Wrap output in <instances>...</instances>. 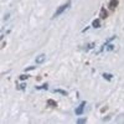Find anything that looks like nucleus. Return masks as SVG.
<instances>
[{"instance_id": "1", "label": "nucleus", "mask_w": 124, "mask_h": 124, "mask_svg": "<svg viewBox=\"0 0 124 124\" xmlns=\"http://www.w3.org/2000/svg\"><path fill=\"white\" fill-rule=\"evenodd\" d=\"M70 2H68V3H65V4H63V5L60 6V7H58V9H56V12L55 13V14H54L53 17H54V18H55V17H56L57 16H58L61 15L65 11H66L67 9L69 8L70 7Z\"/></svg>"}, {"instance_id": "14", "label": "nucleus", "mask_w": 124, "mask_h": 124, "mask_svg": "<svg viewBox=\"0 0 124 124\" xmlns=\"http://www.w3.org/2000/svg\"><path fill=\"white\" fill-rule=\"evenodd\" d=\"M114 45H112V44H108V45H107V51H112L114 50Z\"/></svg>"}, {"instance_id": "6", "label": "nucleus", "mask_w": 124, "mask_h": 124, "mask_svg": "<svg viewBox=\"0 0 124 124\" xmlns=\"http://www.w3.org/2000/svg\"><path fill=\"white\" fill-rule=\"evenodd\" d=\"M46 102H47V105H48V106H50V107H58V104H57V102H56L55 101L53 100V99H52L47 100Z\"/></svg>"}, {"instance_id": "5", "label": "nucleus", "mask_w": 124, "mask_h": 124, "mask_svg": "<svg viewBox=\"0 0 124 124\" xmlns=\"http://www.w3.org/2000/svg\"><path fill=\"white\" fill-rule=\"evenodd\" d=\"M108 14L107 11V10L104 8L102 7V8L101 9L100 13H99V16H100V17H101L102 19H106L108 17Z\"/></svg>"}, {"instance_id": "3", "label": "nucleus", "mask_w": 124, "mask_h": 124, "mask_svg": "<svg viewBox=\"0 0 124 124\" xmlns=\"http://www.w3.org/2000/svg\"><path fill=\"white\" fill-rule=\"evenodd\" d=\"M46 59V55L44 54H42L40 55H38L35 58V62L38 64H41L44 63V61Z\"/></svg>"}, {"instance_id": "7", "label": "nucleus", "mask_w": 124, "mask_h": 124, "mask_svg": "<svg viewBox=\"0 0 124 124\" xmlns=\"http://www.w3.org/2000/svg\"><path fill=\"white\" fill-rule=\"evenodd\" d=\"M116 35H114V36H113V37H110V38H109V39H107V40H106V42H105L104 44H103L102 46H101V49L100 52H99V53L102 52V51H103V50H104V46H106V45H107L108 44H109V43H110V42H112V41L113 40H114L115 39H116Z\"/></svg>"}, {"instance_id": "13", "label": "nucleus", "mask_w": 124, "mask_h": 124, "mask_svg": "<svg viewBox=\"0 0 124 124\" xmlns=\"http://www.w3.org/2000/svg\"><path fill=\"white\" fill-rule=\"evenodd\" d=\"M29 78V76H28V75H22L19 76V79L21 81H24L28 79Z\"/></svg>"}, {"instance_id": "2", "label": "nucleus", "mask_w": 124, "mask_h": 124, "mask_svg": "<svg viewBox=\"0 0 124 124\" xmlns=\"http://www.w3.org/2000/svg\"><path fill=\"white\" fill-rule=\"evenodd\" d=\"M86 104V101H82V102L79 104V106L75 109V114H76V115H77V116H81V115H82L83 114L84 108H85Z\"/></svg>"}, {"instance_id": "4", "label": "nucleus", "mask_w": 124, "mask_h": 124, "mask_svg": "<svg viewBox=\"0 0 124 124\" xmlns=\"http://www.w3.org/2000/svg\"><path fill=\"white\" fill-rule=\"evenodd\" d=\"M118 3H119V2H118V0H110L109 4H108V8L110 10L113 11L117 7Z\"/></svg>"}, {"instance_id": "15", "label": "nucleus", "mask_w": 124, "mask_h": 124, "mask_svg": "<svg viewBox=\"0 0 124 124\" xmlns=\"http://www.w3.org/2000/svg\"><path fill=\"white\" fill-rule=\"evenodd\" d=\"M35 68H36V67H35V66H29V67H27V68H25V69L24 70V71H29L34 70H35Z\"/></svg>"}, {"instance_id": "12", "label": "nucleus", "mask_w": 124, "mask_h": 124, "mask_svg": "<svg viewBox=\"0 0 124 124\" xmlns=\"http://www.w3.org/2000/svg\"><path fill=\"white\" fill-rule=\"evenodd\" d=\"M86 118H80L78 119L76 123H77L78 124H84L86 123Z\"/></svg>"}, {"instance_id": "11", "label": "nucleus", "mask_w": 124, "mask_h": 124, "mask_svg": "<svg viewBox=\"0 0 124 124\" xmlns=\"http://www.w3.org/2000/svg\"><path fill=\"white\" fill-rule=\"evenodd\" d=\"M35 88L38 90H40V89H44V90H47L48 88V83H44L43 85L40 86H35Z\"/></svg>"}, {"instance_id": "10", "label": "nucleus", "mask_w": 124, "mask_h": 124, "mask_svg": "<svg viewBox=\"0 0 124 124\" xmlns=\"http://www.w3.org/2000/svg\"><path fill=\"white\" fill-rule=\"evenodd\" d=\"M102 77L104 78L107 81L110 82L111 81L112 78H113V75L112 74L107 73H104L102 74Z\"/></svg>"}, {"instance_id": "17", "label": "nucleus", "mask_w": 124, "mask_h": 124, "mask_svg": "<svg viewBox=\"0 0 124 124\" xmlns=\"http://www.w3.org/2000/svg\"><path fill=\"white\" fill-rule=\"evenodd\" d=\"M94 46H95L94 43H91V44H88V45H87V49L88 50L92 49V48H93L94 47Z\"/></svg>"}, {"instance_id": "16", "label": "nucleus", "mask_w": 124, "mask_h": 124, "mask_svg": "<svg viewBox=\"0 0 124 124\" xmlns=\"http://www.w3.org/2000/svg\"><path fill=\"white\" fill-rule=\"evenodd\" d=\"M26 86H27V84H26V83H22V84H21V85H20V86H19L20 89L24 91V89H25V87H26Z\"/></svg>"}, {"instance_id": "9", "label": "nucleus", "mask_w": 124, "mask_h": 124, "mask_svg": "<svg viewBox=\"0 0 124 124\" xmlns=\"http://www.w3.org/2000/svg\"><path fill=\"white\" fill-rule=\"evenodd\" d=\"M54 92L55 93H59V94H61L62 95H63V96H68V92L66 91H65V90H63V89H54Z\"/></svg>"}, {"instance_id": "8", "label": "nucleus", "mask_w": 124, "mask_h": 124, "mask_svg": "<svg viewBox=\"0 0 124 124\" xmlns=\"http://www.w3.org/2000/svg\"><path fill=\"white\" fill-rule=\"evenodd\" d=\"M92 25L93 26L94 28L97 29L101 27V23L99 19H96L93 21L92 23Z\"/></svg>"}]
</instances>
